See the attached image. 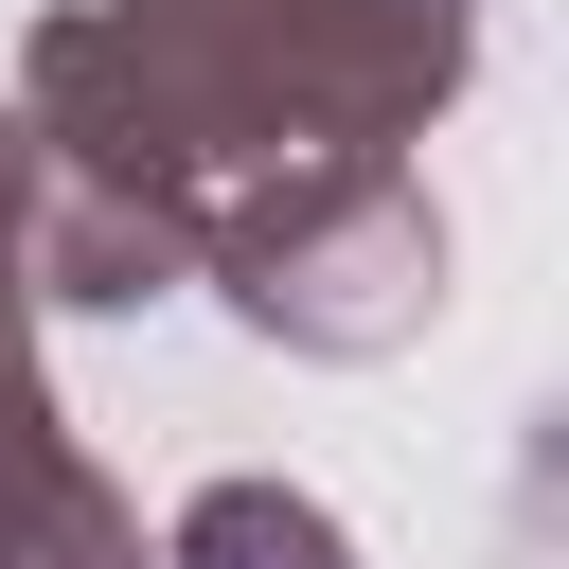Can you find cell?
Returning a JSON list of instances; mask_svg holds the SVG:
<instances>
[{"label": "cell", "mask_w": 569, "mask_h": 569, "mask_svg": "<svg viewBox=\"0 0 569 569\" xmlns=\"http://www.w3.org/2000/svg\"><path fill=\"white\" fill-rule=\"evenodd\" d=\"M462 71L480 0H53L0 89L36 142V302H231L284 231L409 178Z\"/></svg>", "instance_id": "cell-1"}, {"label": "cell", "mask_w": 569, "mask_h": 569, "mask_svg": "<svg viewBox=\"0 0 569 569\" xmlns=\"http://www.w3.org/2000/svg\"><path fill=\"white\" fill-rule=\"evenodd\" d=\"M427 302H445V213H427V178H373V196H338L320 231H284L249 284H231V320L249 338H284V356H409L427 338Z\"/></svg>", "instance_id": "cell-2"}, {"label": "cell", "mask_w": 569, "mask_h": 569, "mask_svg": "<svg viewBox=\"0 0 569 569\" xmlns=\"http://www.w3.org/2000/svg\"><path fill=\"white\" fill-rule=\"evenodd\" d=\"M71 498H89V445L53 427V373H36V142L0 107V569H36Z\"/></svg>", "instance_id": "cell-3"}, {"label": "cell", "mask_w": 569, "mask_h": 569, "mask_svg": "<svg viewBox=\"0 0 569 569\" xmlns=\"http://www.w3.org/2000/svg\"><path fill=\"white\" fill-rule=\"evenodd\" d=\"M142 569H356V533H338V498H302V480H196Z\"/></svg>", "instance_id": "cell-4"}, {"label": "cell", "mask_w": 569, "mask_h": 569, "mask_svg": "<svg viewBox=\"0 0 569 569\" xmlns=\"http://www.w3.org/2000/svg\"><path fill=\"white\" fill-rule=\"evenodd\" d=\"M36 569H142V498H124L107 462H89V498H71L53 533H36Z\"/></svg>", "instance_id": "cell-5"}]
</instances>
